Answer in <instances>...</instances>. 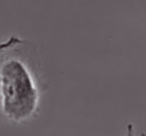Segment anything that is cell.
Here are the masks:
<instances>
[{
  "mask_svg": "<svg viewBox=\"0 0 146 136\" xmlns=\"http://www.w3.org/2000/svg\"><path fill=\"white\" fill-rule=\"evenodd\" d=\"M122 136H146L145 133H141L140 135H136L135 133V128L133 124H127L125 128V132Z\"/></svg>",
  "mask_w": 146,
  "mask_h": 136,
  "instance_id": "obj_2",
  "label": "cell"
},
{
  "mask_svg": "<svg viewBox=\"0 0 146 136\" xmlns=\"http://www.w3.org/2000/svg\"><path fill=\"white\" fill-rule=\"evenodd\" d=\"M45 89L36 44L17 35L0 43V122L17 126L35 120Z\"/></svg>",
  "mask_w": 146,
  "mask_h": 136,
  "instance_id": "obj_1",
  "label": "cell"
}]
</instances>
